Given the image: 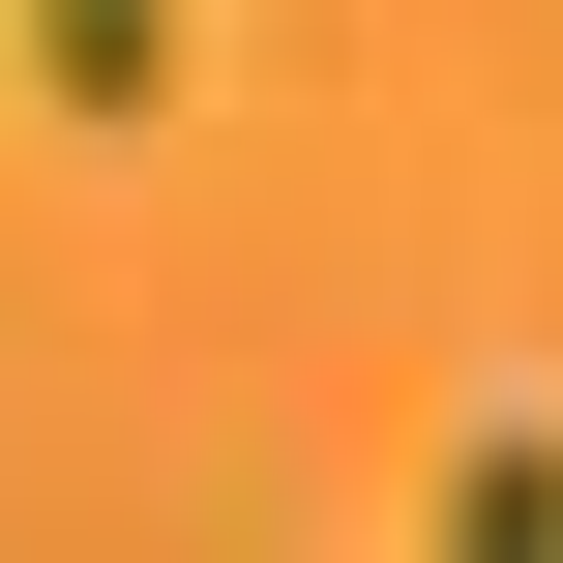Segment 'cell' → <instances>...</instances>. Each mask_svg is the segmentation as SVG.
Segmentation results:
<instances>
[{"label": "cell", "instance_id": "1", "mask_svg": "<svg viewBox=\"0 0 563 563\" xmlns=\"http://www.w3.org/2000/svg\"><path fill=\"white\" fill-rule=\"evenodd\" d=\"M0 59H30L59 119H148V89H178V0H0Z\"/></svg>", "mask_w": 563, "mask_h": 563}, {"label": "cell", "instance_id": "2", "mask_svg": "<svg viewBox=\"0 0 563 563\" xmlns=\"http://www.w3.org/2000/svg\"><path fill=\"white\" fill-rule=\"evenodd\" d=\"M563 534V416H475V445H445V563H534Z\"/></svg>", "mask_w": 563, "mask_h": 563}]
</instances>
